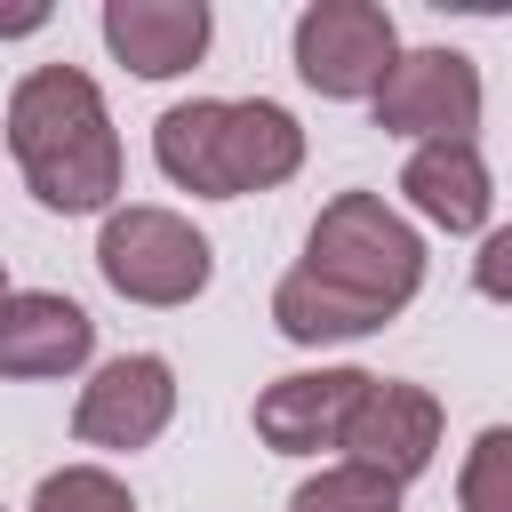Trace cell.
<instances>
[{
    "mask_svg": "<svg viewBox=\"0 0 512 512\" xmlns=\"http://www.w3.org/2000/svg\"><path fill=\"white\" fill-rule=\"evenodd\" d=\"M376 128L408 144H472L480 128V64L464 48H400L376 80Z\"/></svg>",
    "mask_w": 512,
    "mask_h": 512,
    "instance_id": "cell-5",
    "label": "cell"
},
{
    "mask_svg": "<svg viewBox=\"0 0 512 512\" xmlns=\"http://www.w3.org/2000/svg\"><path fill=\"white\" fill-rule=\"evenodd\" d=\"M56 8L48 0H16V8H0V40H24V32H40Z\"/></svg>",
    "mask_w": 512,
    "mask_h": 512,
    "instance_id": "cell-18",
    "label": "cell"
},
{
    "mask_svg": "<svg viewBox=\"0 0 512 512\" xmlns=\"http://www.w3.org/2000/svg\"><path fill=\"white\" fill-rule=\"evenodd\" d=\"M208 0H104V48L136 80H176L208 56Z\"/></svg>",
    "mask_w": 512,
    "mask_h": 512,
    "instance_id": "cell-11",
    "label": "cell"
},
{
    "mask_svg": "<svg viewBox=\"0 0 512 512\" xmlns=\"http://www.w3.org/2000/svg\"><path fill=\"white\" fill-rule=\"evenodd\" d=\"M360 392H368V368H296L256 392V440L280 456H320L344 440V416Z\"/></svg>",
    "mask_w": 512,
    "mask_h": 512,
    "instance_id": "cell-10",
    "label": "cell"
},
{
    "mask_svg": "<svg viewBox=\"0 0 512 512\" xmlns=\"http://www.w3.org/2000/svg\"><path fill=\"white\" fill-rule=\"evenodd\" d=\"M296 72H304V88L312 96H328V104H360V96H376V80L392 72V56H400V32H392V16L376 8V0H312L304 16H296Z\"/></svg>",
    "mask_w": 512,
    "mask_h": 512,
    "instance_id": "cell-6",
    "label": "cell"
},
{
    "mask_svg": "<svg viewBox=\"0 0 512 512\" xmlns=\"http://www.w3.org/2000/svg\"><path fill=\"white\" fill-rule=\"evenodd\" d=\"M272 328H280L288 344H352V336H376V320H368L360 304L328 296V288L304 280V272H280V288H272Z\"/></svg>",
    "mask_w": 512,
    "mask_h": 512,
    "instance_id": "cell-13",
    "label": "cell"
},
{
    "mask_svg": "<svg viewBox=\"0 0 512 512\" xmlns=\"http://www.w3.org/2000/svg\"><path fill=\"white\" fill-rule=\"evenodd\" d=\"M304 280H320L328 296L360 304L376 328L392 312L416 304L424 288V240L400 208H384L376 192H336L320 216H312V240H304Z\"/></svg>",
    "mask_w": 512,
    "mask_h": 512,
    "instance_id": "cell-3",
    "label": "cell"
},
{
    "mask_svg": "<svg viewBox=\"0 0 512 512\" xmlns=\"http://www.w3.org/2000/svg\"><path fill=\"white\" fill-rule=\"evenodd\" d=\"M0 136H8V152H16V168H24V184H32L40 208H56V216H104V208H120V176H128L120 128L104 112V88L80 64L24 72L16 96H8Z\"/></svg>",
    "mask_w": 512,
    "mask_h": 512,
    "instance_id": "cell-1",
    "label": "cell"
},
{
    "mask_svg": "<svg viewBox=\"0 0 512 512\" xmlns=\"http://www.w3.org/2000/svg\"><path fill=\"white\" fill-rule=\"evenodd\" d=\"M152 160L176 192L248 200L304 168V128L288 104H264V96H192L152 120Z\"/></svg>",
    "mask_w": 512,
    "mask_h": 512,
    "instance_id": "cell-2",
    "label": "cell"
},
{
    "mask_svg": "<svg viewBox=\"0 0 512 512\" xmlns=\"http://www.w3.org/2000/svg\"><path fill=\"white\" fill-rule=\"evenodd\" d=\"M32 512H136V496L104 464H64V472H48L32 488Z\"/></svg>",
    "mask_w": 512,
    "mask_h": 512,
    "instance_id": "cell-15",
    "label": "cell"
},
{
    "mask_svg": "<svg viewBox=\"0 0 512 512\" xmlns=\"http://www.w3.org/2000/svg\"><path fill=\"white\" fill-rule=\"evenodd\" d=\"M504 256H512V232H488L480 240V288L488 296H504Z\"/></svg>",
    "mask_w": 512,
    "mask_h": 512,
    "instance_id": "cell-17",
    "label": "cell"
},
{
    "mask_svg": "<svg viewBox=\"0 0 512 512\" xmlns=\"http://www.w3.org/2000/svg\"><path fill=\"white\" fill-rule=\"evenodd\" d=\"M0 296H8V272H0Z\"/></svg>",
    "mask_w": 512,
    "mask_h": 512,
    "instance_id": "cell-19",
    "label": "cell"
},
{
    "mask_svg": "<svg viewBox=\"0 0 512 512\" xmlns=\"http://www.w3.org/2000/svg\"><path fill=\"white\" fill-rule=\"evenodd\" d=\"M96 352V320L56 296V288H8L0 296V376L8 384H48V376H72L88 368Z\"/></svg>",
    "mask_w": 512,
    "mask_h": 512,
    "instance_id": "cell-9",
    "label": "cell"
},
{
    "mask_svg": "<svg viewBox=\"0 0 512 512\" xmlns=\"http://www.w3.org/2000/svg\"><path fill=\"white\" fill-rule=\"evenodd\" d=\"M96 272L112 296L128 304H192L216 272V248L208 232H192V216L176 208H152V200H128V208H104V232H96Z\"/></svg>",
    "mask_w": 512,
    "mask_h": 512,
    "instance_id": "cell-4",
    "label": "cell"
},
{
    "mask_svg": "<svg viewBox=\"0 0 512 512\" xmlns=\"http://www.w3.org/2000/svg\"><path fill=\"white\" fill-rule=\"evenodd\" d=\"M456 496H464V512H512V432H504V424H488V432L472 440Z\"/></svg>",
    "mask_w": 512,
    "mask_h": 512,
    "instance_id": "cell-16",
    "label": "cell"
},
{
    "mask_svg": "<svg viewBox=\"0 0 512 512\" xmlns=\"http://www.w3.org/2000/svg\"><path fill=\"white\" fill-rule=\"evenodd\" d=\"M288 512H400V488L384 472H368V464H320L288 496Z\"/></svg>",
    "mask_w": 512,
    "mask_h": 512,
    "instance_id": "cell-14",
    "label": "cell"
},
{
    "mask_svg": "<svg viewBox=\"0 0 512 512\" xmlns=\"http://www.w3.org/2000/svg\"><path fill=\"white\" fill-rule=\"evenodd\" d=\"M400 192L440 232H488V208H496V184H488L480 144H416L408 168H400Z\"/></svg>",
    "mask_w": 512,
    "mask_h": 512,
    "instance_id": "cell-12",
    "label": "cell"
},
{
    "mask_svg": "<svg viewBox=\"0 0 512 512\" xmlns=\"http://www.w3.org/2000/svg\"><path fill=\"white\" fill-rule=\"evenodd\" d=\"M168 424H176V368H168L160 352H120V360H104V368L80 384V400H72V440H80V448L128 456V448H152Z\"/></svg>",
    "mask_w": 512,
    "mask_h": 512,
    "instance_id": "cell-7",
    "label": "cell"
},
{
    "mask_svg": "<svg viewBox=\"0 0 512 512\" xmlns=\"http://www.w3.org/2000/svg\"><path fill=\"white\" fill-rule=\"evenodd\" d=\"M336 448H344V464H368V472H384L392 488H408V480L440 456V400H432L424 384L368 376V392L352 400Z\"/></svg>",
    "mask_w": 512,
    "mask_h": 512,
    "instance_id": "cell-8",
    "label": "cell"
}]
</instances>
